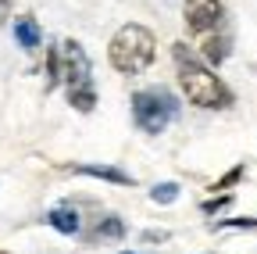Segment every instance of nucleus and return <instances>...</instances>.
<instances>
[{"label": "nucleus", "instance_id": "obj_6", "mask_svg": "<svg viewBox=\"0 0 257 254\" xmlns=\"http://www.w3.org/2000/svg\"><path fill=\"white\" fill-rule=\"evenodd\" d=\"M47 222H50L57 233H64V236H75V233L82 229V218H79V211H75L72 204H57V208H50V211H47Z\"/></svg>", "mask_w": 257, "mask_h": 254}, {"label": "nucleus", "instance_id": "obj_10", "mask_svg": "<svg viewBox=\"0 0 257 254\" xmlns=\"http://www.w3.org/2000/svg\"><path fill=\"white\" fill-rule=\"evenodd\" d=\"M179 194H182L179 183H157V186L150 190V201H154V204H175Z\"/></svg>", "mask_w": 257, "mask_h": 254}, {"label": "nucleus", "instance_id": "obj_12", "mask_svg": "<svg viewBox=\"0 0 257 254\" xmlns=\"http://www.w3.org/2000/svg\"><path fill=\"white\" fill-rule=\"evenodd\" d=\"M161 240H168V233H161V229H150V233H143V243H161Z\"/></svg>", "mask_w": 257, "mask_h": 254}, {"label": "nucleus", "instance_id": "obj_1", "mask_svg": "<svg viewBox=\"0 0 257 254\" xmlns=\"http://www.w3.org/2000/svg\"><path fill=\"white\" fill-rule=\"evenodd\" d=\"M172 61H175L179 90H182V97H186L193 108H204V111L232 108V101H236L232 90L214 75V68H211L189 43H175V47H172Z\"/></svg>", "mask_w": 257, "mask_h": 254}, {"label": "nucleus", "instance_id": "obj_14", "mask_svg": "<svg viewBox=\"0 0 257 254\" xmlns=\"http://www.w3.org/2000/svg\"><path fill=\"white\" fill-rule=\"evenodd\" d=\"M125 254H133V250H125Z\"/></svg>", "mask_w": 257, "mask_h": 254}, {"label": "nucleus", "instance_id": "obj_8", "mask_svg": "<svg viewBox=\"0 0 257 254\" xmlns=\"http://www.w3.org/2000/svg\"><path fill=\"white\" fill-rule=\"evenodd\" d=\"M72 172H79V176H96V179H107V183H121V186H133V176H125L121 168H107V165H75Z\"/></svg>", "mask_w": 257, "mask_h": 254}, {"label": "nucleus", "instance_id": "obj_3", "mask_svg": "<svg viewBox=\"0 0 257 254\" xmlns=\"http://www.w3.org/2000/svg\"><path fill=\"white\" fill-rule=\"evenodd\" d=\"M182 18L189 36L197 40V50L207 65H221L232 54V33H229V15L221 0H186Z\"/></svg>", "mask_w": 257, "mask_h": 254}, {"label": "nucleus", "instance_id": "obj_5", "mask_svg": "<svg viewBox=\"0 0 257 254\" xmlns=\"http://www.w3.org/2000/svg\"><path fill=\"white\" fill-rule=\"evenodd\" d=\"M175 115H179V104L165 86H150V90L133 93V122L140 133H147V136L165 133Z\"/></svg>", "mask_w": 257, "mask_h": 254}, {"label": "nucleus", "instance_id": "obj_7", "mask_svg": "<svg viewBox=\"0 0 257 254\" xmlns=\"http://www.w3.org/2000/svg\"><path fill=\"white\" fill-rule=\"evenodd\" d=\"M15 40H18V47L22 50H36L40 43H43V33H40V25H36V18H29V15H22L18 22H15Z\"/></svg>", "mask_w": 257, "mask_h": 254}, {"label": "nucleus", "instance_id": "obj_9", "mask_svg": "<svg viewBox=\"0 0 257 254\" xmlns=\"http://www.w3.org/2000/svg\"><path fill=\"white\" fill-rule=\"evenodd\" d=\"M125 236V222L121 218H114V215H107L100 226H96L93 233H89V243H104V240H121Z\"/></svg>", "mask_w": 257, "mask_h": 254}, {"label": "nucleus", "instance_id": "obj_2", "mask_svg": "<svg viewBox=\"0 0 257 254\" xmlns=\"http://www.w3.org/2000/svg\"><path fill=\"white\" fill-rule=\"evenodd\" d=\"M50 82H61L64 97L75 111H93L96 108V90H93V61L89 54L79 47V40H61L57 47H50Z\"/></svg>", "mask_w": 257, "mask_h": 254}, {"label": "nucleus", "instance_id": "obj_4", "mask_svg": "<svg viewBox=\"0 0 257 254\" xmlns=\"http://www.w3.org/2000/svg\"><path fill=\"white\" fill-rule=\"evenodd\" d=\"M154 57H157V36L150 33L147 25H140V22L121 25L118 33L111 36V43H107V61H111V68L118 75L147 72L154 65Z\"/></svg>", "mask_w": 257, "mask_h": 254}, {"label": "nucleus", "instance_id": "obj_11", "mask_svg": "<svg viewBox=\"0 0 257 254\" xmlns=\"http://www.w3.org/2000/svg\"><path fill=\"white\" fill-rule=\"evenodd\" d=\"M218 229H257V218H229V222H221Z\"/></svg>", "mask_w": 257, "mask_h": 254}, {"label": "nucleus", "instance_id": "obj_13", "mask_svg": "<svg viewBox=\"0 0 257 254\" xmlns=\"http://www.w3.org/2000/svg\"><path fill=\"white\" fill-rule=\"evenodd\" d=\"M4 4H8V0H0V8H4Z\"/></svg>", "mask_w": 257, "mask_h": 254}]
</instances>
